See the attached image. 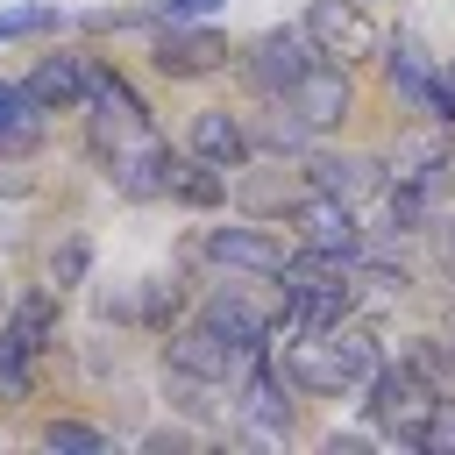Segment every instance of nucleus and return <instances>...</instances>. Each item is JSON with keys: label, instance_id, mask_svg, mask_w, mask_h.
Returning a JSON list of instances; mask_svg holds the SVG:
<instances>
[{"label": "nucleus", "instance_id": "1", "mask_svg": "<svg viewBox=\"0 0 455 455\" xmlns=\"http://www.w3.org/2000/svg\"><path fill=\"white\" fill-rule=\"evenodd\" d=\"M277 355V370L291 377V391H313V398H348V391H363L370 377H377V363H384V348H377V334L370 327H320V334H299V341H277L270 348Z\"/></svg>", "mask_w": 455, "mask_h": 455}, {"label": "nucleus", "instance_id": "2", "mask_svg": "<svg viewBox=\"0 0 455 455\" xmlns=\"http://www.w3.org/2000/svg\"><path fill=\"white\" fill-rule=\"evenodd\" d=\"M363 391H370V398H363V419H370L384 441L419 448V434H427V419H434V405H441V384H434L419 363H377V377H370Z\"/></svg>", "mask_w": 455, "mask_h": 455}, {"label": "nucleus", "instance_id": "3", "mask_svg": "<svg viewBox=\"0 0 455 455\" xmlns=\"http://www.w3.org/2000/svg\"><path fill=\"white\" fill-rule=\"evenodd\" d=\"M149 135V107H142V92L114 71V64H100L92 57V85H85V142H92V156L100 164H114L128 142H142Z\"/></svg>", "mask_w": 455, "mask_h": 455}, {"label": "nucleus", "instance_id": "4", "mask_svg": "<svg viewBox=\"0 0 455 455\" xmlns=\"http://www.w3.org/2000/svg\"><path fill=\"white\" fill-rule=\"evenodd\" d=\"M320 64V43L306 36V21H284V28H263L249 50H242V78L263 92V100H284L306 71Z\"/></svg>", "mask_w": 455, "mask_h": 455}, {"label": "nucleus", "instance_id": "5", "mask_svg": "<svg viewBox=\"0 0 455 455\" xmlns=\"http://www.w3.org/2000/svg\"><path fill=\"white\" fill-rule=\"evenodd\" d=\"M299 21H306V36L320 43V57H334V64H363V57L384 50V28L370 21L363 0H306Z\"/></svg>", "mask_w": 455, "mask_h": 455}, {"label": "nucleus", "instance_id": "6", "mask_svg": "<svg viewBox=\"0 0 455 455\" xmlns=\"http://www.w3.org/2000/svg\"><path fill=\"white\" fill-rule=\"evenodd\" d=\"M149 64H156L164 78H206V71L228 64V36H220L213 21H164V28L149 36Z\"/></svg>", "mask_w": 455, "mask_h": 455}, {"label": "nucleus", "instance_id": "7", "mask_svg": "<svg viewBox=\"0 0 455 455\" xmlns=\"http://www.w3.org/2000/svg\"><path fill=\"white\" fill-rule=\"evenodd\" d=\"M284 228L306 242V249H334V256H363V235H355V206L334 199V192H299L284 206Z\"/></svg>", "mask_w": 455, "mask_h": 455}, {"label": "nucleus", "instance_id": "8", "mask_svg": "<svg viewBox=\"0 0 455 455\" xmlns=\"http://www.w3.org/2000/svg\"><path fill=\"white\" fill-rule=\"evenodd\" d=\"M291 377L277 370V355L263 348L249 370H242V391H235V412H242V427L249 434H263V441H284L291 434Z\"/></svg>", "mask_w": 455, "mask_h": 455}, {"label": "nucleus", "instance_id": "9", "mask_svg": "<svg viewBox=\"0 0 455 455\" xmlns=\"http://www.w3.org/2000/svg\"><path fill=\"white\" fill-rule=\"evenodd\" d=\"M199 256L220 263V270H235V277H277V270H284V242H277L270 228H256V220L206 228V235H199Z\"/></svg>", "mask_w": 455, "mask_h": 455}, {"label": "nucleus", "instance_id": "10", "mask_svg": "<svg viewBox=\"0 0 455 455\" xmlns=\"http://www.w3.org/2000/svg\"><path fill=\"white\" fill-rule=\"evenodd\" d=\"M284 107L320 135V128H341L348 121V107H355V78H348V64H334V57H320L291 92H284Z\"/></svg>", "mask_w": 455, "mask_h": 455}, {"label": "nucleus", "instance_id": "11", "mask_svg": "<svg viewBox=\"0 0 455 455\" xmlns=\"http://www.w3.org/2000/svg\"><path fill=\"white\" fill-rule=\"evenodd\" d=\"M178 156H185V149H171V142L149 128L142 142H128V149L107 164V178H114V192H121V199H171Z\"/></svg>", "mask_w": 455, "mask_h": 455}, {"label": "nucleus", "instance_id": "12", "mask_svg": "<svg viewBox=\"0 0 455 455\" xmlns=\"http://www.w3.org/2000/svg\"><path fill=\"white\" fill-rule=\"evenodd\" d=\"M199 327H213L220 341H235V348H249V355H263L270 348V320L277 313H263L256 299H249V284H220V291H206L199 299V313H192Z\"/></svg>", "mask_w": 455, "mask_h": 455}, {"label": "nucleus", "instance_id": "13", "mask_svg": "<svg viewBox=\"0 0 455 455\" xmlns=\"http://www.w3.org/2000/svg\"><path fill=\"white\" fill-rule=\"evenodd\" d=\"M256 355L249 348H235V341H220L213 327H178L171 341H164V370H192V377H213V384H235L242 370H249Z\"/></svg>", "mask_w": 455, "mask_h": 455}, {"label": "nucleus", "instance_id": "14", "mask_svg": "<svg viewBox=\"0 0 455 455\" xmlns=\"http://www.w3.org/2000/svg\"><path fill=\"white\" fill-rule=\"evenodd\" d=\"M313 192H334V199H370V192H384V164L377 156H363V149H306V171H299Z\"/></svg>", "mask_w": 455, "mask_h": 455}, {"label": "nucleus", "instance_id": "15", "mask_svg": "<svg viewBox=\"0 0 455 455\" xmlns=\"http://www.w3.org/2000/svg\"><path fill=\"white\" fill-rule=\"evenodd\" d=\"M85 85H92V57H78V50H57L21 78V92L43 114H85Z\"/></svg>", "mask_w": 455, "mask_h": 455}, {"label": "nucleus", "instance_id": "16", "mask_svg": "<svg viewBox=\"0 0 455 455\" xmlns=\"http://www.w3.org/2000/svg\"><path fill=\"white\" fill-rule=\"evenodd\" d=\"M185 149H192V156H206V164H220V171H249V156H256L249 121H242V114H228V107H199V114H192V128H185Z\"/></svg>", "mask_w": 455, "mask_h": 455}, {"label": "nucleus", "instance_id": "17", "mask_svg": "<svg viewBox=\"0 0 455 455\" xmlns=\"http://www.w3.org/2000/svg\"><path fill=\"white\" fill-rule=\"evenodd\" d=\"M0 334H7V341H21L28 355H43V348L57 341V291H43V284H36V291H21V299L7 306V320H0Z\"/></svg>", "mask_w": 455, "mask_h": 455}, {"label": "nucleus", "instance_id": "18", "mask_svg": "<svg viewBox=\"0 0 455 455\" xmlns=\"http://www.w3.org/2000/svg\"><path fill=\"white\" fill-rule=\"evenodd\" d=\"M384 78H391V92H398V100H412V107H427V85H434V64H427V50H419L412 36H398V43L384 50Z\"/></svg>", "mask_w": 455, "mask_h": 455}, {"label": "nucleus", "instance_id": "19", "mask_svg": "<svg viewBox=\"0 0 455 455\" xmlns=\"http://www.w3.org/2000/svg\"><path fill=\"white\" fill-rule=\"evenodd\" d=\"M171 199H178V206H199V213H206V206H220V199H228V171L185 149V156H178V178H171Z\"/></svg>", "mask_w": 455, "mask_h": 455}, {"label": "nucleus", "instance_id": "20", "mask_svg": "<svg viewBox=\"0 0 455 455\" xmlns=\"http://www.w3.org/2000/svg\"><path fill=\"white\" fill-rule=\"evenodd\" d=\"M164 398H171L178 412H192V419H213V412H220V398H228V384L192 377V370H164Z\"/></svg>", "mask_w": 455, "mask_h": 455}, {"label": "nucleus", "instance_id": "21", "mask_svg": "<svg viewBox=\"0 0 455 455\" xmlns=\"http://www.w3.org/2000/svg\"><path fill=\"white\" fill-rule=\"evenodd\" d=\"M50 28H64V7H57V0L0 7V43H21V36H50Z\"/></svg>", "mask_w": 455, "mask_h": 455}, {"label": "nucleus", "instance_id": "22", "mask_svg": "<svg viewBox=\"0 0 455 455\" xmlns=\"http://www.w3.org/2000/svg\"><path fill=\"white\" fill-rule=\"evenodd\" d=\"M85 270H92V242H85V235H64V242L50 249V284L71 291V284H85Z\"/></svg>", "mask_w": 455, "mask_h": 455}, {"label": "nucleus", "instance_id": "23", "mask_svg": "<svg viewBox=\"0 0 455 455\" xmlns=\"http://www.w3.org/2000/svg\"><path fill=\"white\" fill-rule=\"evenodd\" d=\"M28 384H36V355L0 334V398H28Z\"/></svg>", "mask_w": 455, "mask_h": 455}, {"label": "nucleus", "instance_id": "24", "mask_svg": "<svg viewBox=\"0 0 455 455\" xmlns=\"http://www.w3.org/2000/svg\"><path fill=\"white\" fill-rule=\"evenodd\" d=\"M43 441H50V448H71V455H100V448H107V434L85 427V419H50Z\"/></svg>", "mask_w": 455, "mask_h": 455}, {"label": "nucleus", "instance_id": "25", "mask_svg": "<svg viewBox=\"0 0 455 455\" xmlns=\"http://www.w3.org/2000/svg\"><path fill=\"white\" fill-rule=\"evenodd\" d=\"M43 121H50L43 107H28V114H14V121L0 128V156H28V149L43 142Z\"/></svg>", "mask_w": 455, "mask_h": 455}, {"label": "nucleus", "instance_id": "26", "mask_svg": "<svg viewBox=\"0 0 455 455\" xmlns=\"http://www.w3.org/2000/svg\"><path fill=\"white\" fill-rule=\"evenodd\" d=\"M419 448H427V455H455V391H441V405H434V419H427Z\"/></svg>", "mask_w": 455, "mask_h": 455}, {"label": "nucleus", "instance_id": "27", "mask_svg": "<svg viewBox=\"0 0 455 455\" xmlns=\"http://www.w3.org/2000/svg\"><path fill=\"white\" fill-rule=\"evenodd\" d=\"M242 206L249 213H284L291 192H284V178H242Z\"/></svg>", "mask_w": 455, "mask_h": 455}, {"label": "nucleus", "instance_id": "28", "mask_svg": "<svg viewBox=\"0 0 455 455\" xmlns=\"http://www.w3.org/2000/svg\"><path fill=\"white\" fill-rule=\"evenodd\" d=\"M419 114H434L441 128H455V64H434V85H427V107Z\"/></svg>", "mask_w": 455, "mask_h": 455}, {"label": "nucleus", "instance_id": "29", "mask_svg": "<svg viewBox=\"0 0 455 455\" xmlns=\"http://www.w3.org/2000/svg\"><path fill=\"white\" fill-rule=\"evenodd\" d=\"M228 0H156V21H206V14H220Z\"/></svg>", "mask_w": 455, "mask_h": 455}, {"label": "nucleus", "instance_id": "30", "mask_svg": "<svg viewBox=\"0 0 455 455\" xmlns=\"http://www.w3.org/2000/svg\"><path fill=\"white\" fill-rule=\"evenodd\" d=\"M28 107H36V100L21 92V78H0V128H7L14 114H28Z\"/></svg>", "mask_w": 455, "mask_h": 455}]
</instances>
